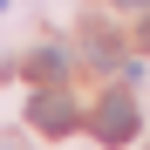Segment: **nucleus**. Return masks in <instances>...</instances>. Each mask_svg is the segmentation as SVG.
Wrapping results in <instances>:
<instances>
[{"mask_svg": "<svg viewBox=\"0 0 150 150\" xmlns=\"http://www.w3.org/2000/svg\"><path fill=\"white\" fill-rule=\"evenodd\" d=\"M116 7H150V0H116Z\"/></svg>", "mask_w": 150, "mask_h": 150, "instance_id": "4", "label": "nucleus"}, {"mask_svg": "<svg viewBox=\"0 0 150 150\" xmlns=\"http://www.w3.org/2000/svg\"><path fill=\"white\" fill-rule=\"evenodd\" d=\"M28 68H34V82H55V75H62V48H41Z\"/></svg>", "mask_w": 150, "mask_h": 150, "instance_id": "3", "label": "nucleus"}, {"mask_svg": "<svg viewBox=\"0 0 150 150\" xmlns=\"http://www.w3.org/2000/svg\"><path fill=\"white\" fill-rule=\"evenodd\" d=\"M28 123H34L41 137H68L75 123H82V109H75V96H68V89H41L34 103H28Z\"/></svg>", "mask_w": 150, "mask_h": 150, "instance_id": "1", "label": "nucleus"}, {"mask_svg": "<svg viewBox=\"0 0 150 150\" xmlns=\"http://www.w3.org/2000/svg\"><path fill=\"white\" fill-rule=\"evenodd\" d=\"M143 48H150V21H143Z\"/></svg>", "mask_w": 150, "mask_h": 150, "instance_id": "5", "label": "nucleus"}, {"mask_svg": "<svg viewBox=\"0 0 150 150\" xmlns=\"http://www.w3.org/2000/svg\"><path fill=\"white\" fill-rule=\"evenodd\" d=\"M96 137H103V143H130L137 137V103L123 89H109L103 103H96Z\"/></svg>", "mask_w": 150, "mask_h": 150, "instance_id": "2", "label": "nucleus"}]
</instances>
